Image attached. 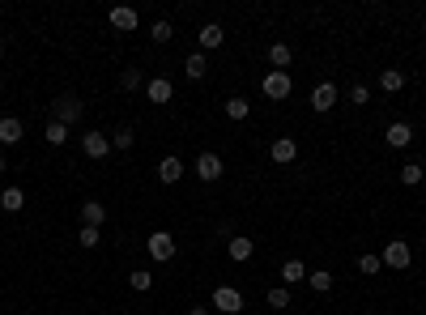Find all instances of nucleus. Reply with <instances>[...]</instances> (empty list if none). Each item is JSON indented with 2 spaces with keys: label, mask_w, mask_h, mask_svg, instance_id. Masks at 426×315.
Masks as SVG:
<instances>
[{
  "label": "nucleus",
  "mask_w": 426,
  "mask_h": 315,
  "mask_svg": "<svg viewBox=\"0 0 426 315\" xmlns=\"http://www.w3.org/2000/svg\"><path fill=\"white\" fill-rule=\"evenodd\" d=\"M0 171H5V158H0Z\"/></svg>",
  "instance_id": "obj_36"
},
{
  "label": "nucleus",
  "mask_w": 426,
  "mask_h": 315,
  "mask_svg": "<svg viewBox=\"0 0 426 315\" xmlns=\"http://www.w3.org/2000/svg\"><path fill=\"white\" fill-rule=\"evenodd\" d=\"M81 222H85V226H102V222H106V209H102L98 200H85V204H81Z\"/></svg>",
  "instance_id": "obj_19"
},
{
  "label": "nucleus",
  "mask_w": 426,
  "mask_h": 315,
  "mask_svg": "<svg viewBox=\"0 0 426 315\" xmlns=\"http://www.w3.org/2000/svg\"><path fill=\"white\" fill-rule=\"evenodd\" d=\"M111 26L128 34V30H137V26H141V18H137V9H132V5H116V9H111Z\"/></svg>",
  "instance_id": "obj_12"
},
{
  "label": "nucleus",
  "mask_w": 426,
  "mask_h": 315,
  "mask_svg": "<svg viewBox=\"0 0 426 315\" xmlns=\"http://www.w3.org/2000/svg\"><path fill=\"white\" fill-rule=\"evenodd\" d=\"M384 269H409V260H413V247L405 243V239H392L388 247H384Z\"/></svg>",
  "instance_id": "obj_4"
},
{
  "label": "nucleus",
  "mask_w": 426,
  "mask_h": 315,
  "mask_svg": "<svg viewBox=\"0 0 426 315\" xmlns=\"http://www.w3.org/2000/svg\"><path fill=\"white\" fill-rule=\"evenodd\" d=\"M77 243H81V247H98V243H102V230H98V226H81V230H77Z\"/></svg>",
  "instance_id": "obj_29"
},
{
  "label": "nucleus",
  "mask_w": 426,
  "mask_h": 315,
  "mask_svg": "<svg viewBox=\"0 0 426 315\" xmlns=\"http://www.w3.org/2000/svg\"><path fill=\"white\" fill-rule=\"evenodd\" d=\"M196 179H200V183H213V179H222V158L213 153V149H205V153L196 158Z\"/></svg>",
  "instance_id": "obj_6"
},
{
  "label": "nucleus",
  "mask_w": 426,
  "mask_h": 315,
  "mask_svg": "<svg viewBox=\"0 0 426 315\" xmlns=\"http://www.w3.org/2000/svg\"><path fill=\"white\" fill-rule=\"evenodd\" d=\"M22 204H26V192H22V188H13V183H9L5 192H0V209H9V214H18Z\"/></svg>",
  "instance_id": "obj_18"
},
{
  "label": "nucleus",
  "mask_w": 426,
  "mask_h": 315,
  "mask_svg": "<svg viewBox=\"0 0 426 315\" xmlns=\"http://www.w3.org/2000/svg\"><path fill=\"white\" fill-rule=\"evenodd\" d=\"M269 307H277V311L290 307V290H286V286H273V290H269Z\"/></svg>",
  "instance_id": "obj_31"
},
{
  "label": "nucleus",
  "mask_w": 426,
  "mask_h": 315,
  "mask_svg": "<svg viewBox=\"0 0 426 315\" xmlns=\"http://www.w3.org/2000/svg\"><path fill=\"white\" fill-rule=\"evenodd\" d=\"M145 247H149V255L158 260V265L175 260V251H179V243H175V234H171V230H153V234L145 239Z\"/></svg>",
  "instance_id": "obj_3"
},
{
  "label": "nucleus",
  "mask_w": 426,
  "mask_h": 315,
  "mask_svg": "<svg viewBox=\"0 0 426 315\" xmlns=\"http://www.w3.org/2000/svg\"><path fill=\"white\" fill-rule=\"evenodd\" d=\"M247 111H252V107H247V98H226V120L239 124V120H247Z\"/></svg>",
  "instance_id": "obj_27"
},
{
  "label": "nucleus",
  "mask_w": 426,
  "mask_h": 315,
  "mask_svg": "<svg viewBox=\"0 0 426 315\" xmlns=\"http://www.w3.org/2000/svg\"><path fill=\"white\" fill-rule=\"evenodd\" d=\"M171 94H175V85H171L167 77H153V81L145 85V98H149V102H171Z\"/></svg>",
  "instance_id": "obj_16"
},
{
  "label": "nucleus",
  "mask_w": 426,
  "mask_h": 315,
  "mask_svg": "<svg viewBox=\"0 0 426 315\" xmlns=\"http://www.w3.org/2000/svg\"><path fill=\"white\" fill-rule=\"evenodd\" d=\"M132 141H137V136H132V128H120V132L111 136V145H116V149H132Z\"/></svg>",
  "instance_id": "obj_33"
},
{
  "label": "nucleus",
  "mask_w": 426,
  "mask_h": 315,
  "mask_svg": "<svg viewBox=\"0 0 426 315\" xmlns=\"http://www.w3.org/2000/svg\"><path fill=\"white\" fill-rule=\"evenodd\" d=\"M120 85H124V90H141V73H137V69H124V73H120Z\"/></svg>",
  "instance_id": "obj_32"
},
{
  "label": "nucleus",
  "mask_w": 426,
  "mask_h": 315,
  "mask_svg": "<svg viewBox=\"0 0 426 315\" xmlns=\"http://www.w3.org/2000/svg\"><path fill=\"white\" fill-rule=\"evenodd\" d=\"M81 111H85V102H81L77 94H60L56 102H51V120L64 124V128H73V124L81 120Z\"/></svg>",
  "instance_id": "obj_1"
},
{
  "label": "nucleus",
  "mask_w": 426,
  "mask_h": 315,
  "mask_svg": "<svg viewBox=\"0 0 426 315\" xmlns=\"http://www.w3.org/2000/svg\"><path fill=\"white\" fill-rule=\"evenodd\" d=\"M269 158H273L277 167H290L294 158H298V145H294V136H277V141L269 145Z\"/></svg>",
  "instance_id": "obj_9"
},
{
  "label": "nucleus",
  "mask_w": 426,
  "mask_h": 315,
  "mask_svg": "<svg viewBox=\"0 0 426 315\" xmlns=\"http://www.w3.org/2000/svg\"><path fill=\"white\" fill-rule=\"evenodd\" d=\"M311 107H315L320 115L333 111V107H337V85H333V81H320V85L311 90Z\"/></svg>",
  "instance_id": "obj_8"
},
{
  "label": "nucleus",
  "mask_w": 426,
  "mask_h": 315,
  "mask_svg": "<svg viewBox=\"0 0 426 315\" xmlns=\"http://www.w3.org/2000/svg\"><path fill=\"white\" fill-rule=\"evenodd\" d=\"M422 175H426V171H422V162H405V167H401V183H405V188H418V183H422Z\"/></svg>",
  "instance_id": "obj_25"
},
{
  "label": "nucleus",
  "mask_w": 426,
  "mask_h": 315,
  "mask_svg": "<svg viewBox=\"0 0 426 315\" xmlns=\"http://www.w3.org/2000/svg\"><path fill=\"white\" fill-rule=\"evenodd\" d=\"M81 149H85V158H106V153H111V136L98 132V128H90L81 136Z\"/></svg>",
  "instance_id": "obj_7"
},
{
  "label": "nucleus",
  "mask_w": 426,
  "mask_h": 315,
  "mask_svg": "<svg viewBox=\"0 0 426 315\" xmlns=\"http://www.w3.org/2000/svg\"><path fill=\"white\" fill-rule=\"evenodd\" d=\"M366 98H371V90H366V85H354V90H350V102H354V107H362Z\"/></svg>",
  "instance_id": "obj_34"
},
{
  "label": "nucleus",
  "mask_w": 426,
  "mask_h": 315,
  "mask_svg": "<svg viewBox=\"0 0 426 315\" xmlns=\"http://www.w3.org/2000/svg\"><path fill=\"white\" fill-rule=\"evenodd\" d=\"M179 175H184V162L175 153H167L163 162H158V179H163V183H179Z\"/></svg>",
  "instance_id": "obj_15"
},
{
  "label": "nucleus",
  "mask_w": 426,
  "mask_h": 315,
  "mask_svg": "<svg viewBox=\"0 0 426 315\" xmlns=\"http://www.w3.org/2000/svg\"><path fill=\"white\" fill-rule=\"evenodd\" d=\"M171 34H175V26H171L167 18H158V22L149 26V38H153V43H171Z\"/></svg>",
  "instance_id": "obj_23"
},
{
  "label": "nucleus",
  "mask_w": 426,
  "mask_h": 315,
  "mask_svg": "<svg viewBox=\"0 0 426 315\" xmlns=\"http://www.w3.org/2000/svg\"><path fill=\"white\" fill-rule=\"evenodd\" d=\"M358 273H366V277L384 273V260H380V255H371V251H366V255H358Z\"/></svg>",
  "instance_id": "obj_26"
},
{
  "label": "nucleus",
  "mask_w": 426,
  "mask_h": 315,
  "mask_svg": "<svg viewBox=\"0 0 426 315\" xmlns=\"http://www.w3.org/2000/svg\"><path fill=\"white\" fill-rule=\"evenodd\" d=\"M303 277H307L303 260H286V265H282V281H286V286H294V281H303Z\"/></svg>",
  "instance_id": "obj_22"
},
{
  "label": "nucleus",
  "mask_w": 426,
  "mask_h": 315,
  "mask_svg": "<svg viewBox=\"0 0 426 315\" xmlns=\"http://www.w3.org/2000/svg\"><path fill=\"white\" fill-rule=\"evenodd\" d=\"M188 315H209V307H192V311H188Z\"/></svg>",
  "instance_id": "obj_35"
},
{
  "label": "nucleus",
  "mask_w": 426,
  "mask_h": 315,
  "mask_svg": "<svg viewBox=\"0 0 426 315\" xmlns=\"http://www.w3.org/2000/svg\"><path fill=\"white\" fill-rule=\"evenodd\" d=\"M22 132H26V128H22L18 115H0V145H18Z\"/></svg>",
  "instance_id": "obj_13"
},
{
  "label": "nucleus",
  "mask_w": 426,
  "mask_h": 315,
  "mask_svg": "<svg viewBox=\"0 0 426 315\" xmlns=\"http://www.w3.org/2000/svg\"><path fill=\"white\" fill-rule=\"evenodd\" d=\"M184 73H188L192 81H200V77L209 73V56H205V51H192V56L184 60Z\"/></svg>",
  "instance_id": "obj_17"
},
{
  "label": "nucleus",
  "mask_w": 426,
  "mask_h": 315,
  "mask_svg": "<svg viewBox=\"0 0 426 315\" xmlns=\"http://www.w3.org/2000/svg\"><path fill=\"white\" fill-rule=\"evenodd\" d=\"M222 38H226V30H222L218 22H209V26H200V34H196L200 51H218V47H222Z\"/></svg>",
  "instance_id": "obj_11"
},
{
  "label": "nucleus",
  "mask_w": 426,
  "mask_h": 315,
  "mask_svg": "<svg viewBox=\"0 0 426 315\" xmlns=\"http://www.w3.org/2000/svg\"><path fill=\"white\" fill-rule=\"evenodd\" d=\"M252 251H256V243H252L247 234H235V239L226 243V255L235 260V265H247V260H252Z\"/></svg>",
  "instance_id": "obj_10"
},
{
  "label": "nucleus",
  "mask_w": 426,
  "mask_h": 315,
  "mask_svg": "<svg viewBox=\"0 0 426 315\" xmlns=\"http://www.w3.org/2000/svg\"><path fill=\"white\" fill-rule=\"evenodd\" d=\"M380 90H384V94L405 90V73H401V69H384V73H380Z\"/></svg>",
  "instance_id": "obj_20"
},
{
  "label": "nucleus",
  "mask_w": 426,
  "mask_h": 315,
  "mask_svg": "<svg viewBox=\"0 0 426 315\" xmlns=\"http://www.w3.org/2000/svg\"><path fill=\"white\" fill-rule=\"evenodd\" d=\"M0 56H5V43H0Z\"/></svg>",
  "instance_id": "obj_37"
},
{
  "label": "nucleus",
  "mask_w": 426,
  "mask_h": 315,
  "mask_svg": "<svg viewBox=\"0 0 426 315\" xmlns=\"http://www.w3.org/2000/svg\"><path fill=\"white\" fill-rule=\"evenodd\" d=\"M43 136H47V145H64V141H69V128H64V124H56V120H51V124L43 128Z\"/></svg>",
  "instance_id": "obj_28"
},
{
  "label": "nucleus",
  "mask_w": 426,
  "mask_h": 315,
  "mask_svg": "<svg viewBox=\"0 0 426 315\" xmlns=\"http://www.w3.org/2000/svg\"><path fill=\"white\" fill-rule=\"evenodd\" d=\"M260 90H264V98H273V102H286V98H290V90H294V81H290V73H282V69H269V73H264V81H260Z\"/></svg>",
  "instance_id": "obj_2"
},
{
  "label": "nucleus",
  "mask_w": 426,
  "mask_h": 315,
  "mask_svg": "<svg viewBox=\"0 0 426 315\" xmlns=\"http://www.w3.org/2000/svg\"><path fill=\"white\" fill-rule=\"evenodd\" d=\"M290 60H294V51H290L286 43H273V47H269V64H273V69H282V73H286V64H290Z\"/></svg>",
  "instance_id": "obj_21"
},
{
  "label": "nucleus",
  "mask_w": 426,
  "mask_h": 315,
  "mask_svg": "<svg viewBox=\"0 0 426 315\" xmlns=\"http://www.w3.org/2000/svg\"><path fill=\"white\" fill-rule=\"evenodd\" d=\"M128 286H132V290H141V294H145V290H149V286H153V273H145V269H137V273H128Z\"/></svg>",
  "instance_id": "obj_30"
},
{
  "label": "nucleus",
  "mask_w": 426,
  "mask_h": 315,
  "mask_svg": "<svg viewBox=\"0 0 426 315\" xmlns=\"http://www.w3.org/2000/svg\"><path fill=\"white\" fill-rule=\"evenodd\" d=\"M384 141H388L392 149H405V145L413 141V128H409L405 120H397V124H388V132H384Z\"/></svg>",
  "instance_id": "obj_14"
},
{
  "label": "nucleus",
  "mask_w": 426,
  "mask_h": 315,
  "mask_svg": "<svg viewBox=\"0 0 426 315\" xmlns=\"http://www.w3.org/2000/svg\"><path fill=\"white\" fill-rule=\"evenodd\" d=\"M307 281H311V290H315V294H329V290H333V273H324V269L307 273Z\"/></svg>",
  "instance_id": "obj_24"
},
{
  "label": "nucleus",
  "mask_w": 426,
  "mask_h": 315,
  "mask_svg": "<svg viewBox=\"0 0 426 315\" xmlns=\"http://www.w3.org/2000/svg\"><path fill=\"white\" fill-rule=\"evenodd\" d=\"M213 311H222V315H239L243 311V294L235 286H218L213 290Z\"/></svg>",
  "instance_id": "obj_5"
}]
</instances>
